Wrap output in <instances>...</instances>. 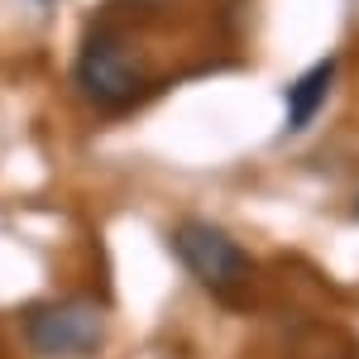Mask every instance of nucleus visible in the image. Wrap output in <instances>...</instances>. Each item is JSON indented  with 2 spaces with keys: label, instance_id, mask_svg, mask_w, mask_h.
Wrapping results in <instances>:
<instances>
[{
  "label": "nucleus",
  "instance_id": "obj_5",
  "mask_svg": "<svg viewBox=\"0 0 359 359\" xmlns=\"http://www.w3.org/2000/svg\"><path fill=\"white\" fill-rule=\"evenodd\" d=\"M130 5H163V0H130Z\"/></svg>",
  "mask_w": 359,
  "mask_h": 359
},
{
  "label": "nucleus",
  "instance_id": "obj_6",
  "mask_svg": "<svg viewBox=\"0 0 359 359\" xmlns=\"http://www.w3.org/2000/svg\"><path fill=\"white\" fill-rule=\"evenodd\" d=\"M355 216H359V201H355Z\"/></svg>",
  "mask_w": 359,
  "mask_h": 359
},
{
  "label": "nucleus",
  "instance_id": "obj_4",
  "mask_svg": "<svg viewBox=\"0 0 359 359\" xmlns=\"http://www.w3.org/2000/svg\"><path fill=\"white\" fill-rule=\"evenodd\" d=\"M331 86H335V57H321L311 72H302V77L292 82V91H287V130H292V135L316 120L321 101L331 96Z\"/></svg>",
  "mask_w": 359,
  "mask_h": 359
},
{
  "label": "nucleus",
  "instance_id": "obj_2",
  "mask_svg": "<svg viewBox=\"0 0 359 359\" xmlns=\"http://www.w3.org/2000/svg\"><path fill=\"white\" fill-rule=\"evenodd\" d=\"M172 254L216 297H230L249 283V254L240 249V240H230L221 225L211 221H182L172 230Z\"/></svg>",
  "mask_w": 359,
  "mask_h": 359
},
{
  "label": "nucleus",
  "instance_id": "obj_1",
  "mask_svg": "<svg viewBox=\"0 0 359 359\" xmlns=\"http://www.w3.org/2000/svg\"><path fill=\"white\" fill-rule=\"evenodd\" d=\"M25 345L39 359H91L106 345V311L91 297L43 302L25 316Z\"/></svg>",
  "mask_w": 359,
  "mask_h": 359
},
{
  "label": "nucleus",
  "instance_id": "obj_3",
  "mask_svg": "<svg viewBox=\"0 0 359 359\" xmlns=\"http://www.w3.org/2000/svg\"><path fill=\"white\" fill-rule=\"evenodd\" d=\"M77 82L96 106H130L144 96V67L115 34H91L77 53Z\"/></svg>",
  "mask_w": 359,
  "mask_h": 359
}]
</instances>
